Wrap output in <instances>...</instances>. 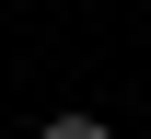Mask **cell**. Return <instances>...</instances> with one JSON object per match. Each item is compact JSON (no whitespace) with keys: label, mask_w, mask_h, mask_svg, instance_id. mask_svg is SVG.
Segmentation results:
<instances>
[{"label":"cell","mask_w":151,"mask_h":139,"mask_svg":"<svg viewBox=\"0 0 151 139\" xmlns=\"http://www.w3.org/2000/svg\"><path fill=\"white\" fill-rule=\"evenodd\" d=\"M35 139H116V128H105V116H47Z\"/></svg>","instance_id":"obj_1"}]
</instances>
